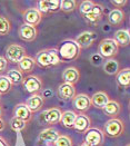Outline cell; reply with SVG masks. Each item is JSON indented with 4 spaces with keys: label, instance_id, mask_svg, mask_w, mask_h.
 <instances>
[{
    "label": "cell",
    "instance_id": "25",
    "mask_svg": "<svg viewBox=\"0 0 130 146\" xmlns=\"http://www.w3.org/2000/svg\"><path fill=\"white\" fill-rule=\"evenodd\" d=\"M120 47H127L130 42V34L128 29H119L115 33V36L112 38Z\"/></svg>",
    "mask_w": 130,
    "mask_h": 146
},
{
    "label": "cell",
    "instance_id": "44",
    "mask_svg": "<svg viewBox=\"0 0 130 146\" xmlns=\"http://www.w3.org/2000/svg\"><path fill=\"white\" fill-rule=\"evenodd\" d=\"M0 98H1V95H0Z\"/></svg>",
    "mask_w": 130,
    "mask_h": 146
},
{
    "label": "cell",
    "instance_id": "23",
    "mask_svg": "<svg viewBox=\"0 0 130 146\" xmlns=\"http://www.w3.org/2000/svg\"><path fill=\"white\" fill-rule=\"evenodd\" d=\"M102 110H104V113H105L106 116H109L111 118H117L118 115L120 114V111H121V105H120V103L117 102V100L110 99L108 102V104L104 107Z\"/></svg>",
    "mask_w": 130,
    "mask_h": 146
},
{
    "label": "cell",
    "instance_id": "4",
    "mask_svg": "<svg viewBox=\"0 0 130 146\" xmlns=\"http://www.w3.org/2000/svg\"><path fill=\"white\" fill-rule=\"evenodd\" d=\"M102 132L105 136L111 137V138H117L125 133V123L118 117L110 118L109 121L105 123Z\"/></svg>",
    "mask_w": 130,
    "mask_h": 146
},
{
    "label": "cell",
    "instance_id": "5",
    "mask_svg": "<svg viewBox=\"0 0 130 146\" xmlns=\"http://www.w3.org/2000/svg\"><path fill=\"white\" fill-rule=\"evenodd\" d=\"M21 85L24 87V92L34 95V94H39L44 87V82L40 76L38 75H28L24 77Z\"/></svg>",
    "mask_w": 130,
    "mask_h": 146
},
{
    "label": "cell",
    "instance_id": "9",
    "mask_svg": "<svg viewBox=\"0 0 130 146\" xmlns=\"http://www.w3.org/2000/svg\"><path fill=\"white\" fill-rule=\"evenodd\" d=\"M60 135H61V133L57 128L48 127L39 133L38 137H37V142L42 146H52V144L57 141V138Z\"/></svg>",
    "mask_w": 130,
    "mask_h": 146
},
{
    "label": "cell",
    "instance_id": "30",
    "mask_svg": "<svg viewBox=\"0 0 130 146\" xmlns=\"http://www.w3.org/2000/svg\"><path fill=\"white\" fill-rule=\"evenodd\" d=\"M11 21L8 17L0 16V36H7L11 31Z\"/></svg>",
    "mask_w": 130,
    "mask_h": 146
},
{
    "label": "cell",
    "instance_id": "19",
    "mask_svg": "<svg viewBox=\"0 0 130 146\" xmlns=\"http://www.w3.org/2000/svg\"><path fill=\"white\" fill-rule=\"evenodd\" d=\"M58 96L60 99L62 100H66V102H69L72 100L75 96L77 95L76 93V87L71 84H67V83H62L58 86Z\"/></svg>",
    "mask_w": 130,
    "mask_h": 146
},
{
    "label": "cell",
    "instance_id": "39",
    "mask_svg": "<svg viewBox=\"0 0 130 146\" xmlns=\"http://www.w3.org/2000/svg\"><path fill=\"white\" fill-rule=\"evenodd\" d=\"M0 146H10L9 142L5 137H2L1 135H0Z\"/></svg>",
    "mask_w": 130,
    "mask_h": 146
},
{
    "label": "cell",
    "instance_id": "33",
    "mask_svg": "<svg viewBox=\"0 0 130 146\" xmlns=\"http://www.w3.org/2000/svg\"><path fill=\"white\" fill-rule=\"evenodd\" d=\"M27 124L28 123L24 122L21 119H18L16 117H12L11 119L9 121V125H10V128H11L13 132H22L24 129H26L27 127Z\"/></svg>",
    "mask_w": 130,
    "mask_h": 146
},
{
    "label": "cell",
    "instance_id": "14",
    "mask_svg": "<svg viewBox=\"0 0 130 146\" xmlns=\"http://www.w3.org/2000/svg\"><path fill=\"white\" fill-rule=\"evenodd\" d=\"M96 38H97V34L95 31H89L86 30L80 33L78 36L75 38V41L79 45V47L81 49H88L89 47L92 46V44L95 42Z\"/></svg>",
    "mask_w": 130,
    "mask_h": 146
},
{
    "label": "cell",
    "instance_id": "41",
    "mask_svg": "<svg viewBox=\"0 0 130 146\" xmlns=\"http://www.w3.org/2000/svg\"><path fill=\"white\" fill-rule=\"evenodd\" d=\"M2 113H3V111H2V107L0 106V117H2Z\"/></svg>",
    "mask_w": 130,
    "mask_h": 146
},
{
    "label": "cell",
    "instance_id": "6",
    "mask_svg": "<svg viewBox=\"0 0 130 146\" xmlns=\"http://www.w3.org/2000/svg\"><path fill=\"white\" fill-rule=\"evenodd\" d=\"M24 56H27V50L24 46L18 45V44L9 45L6 49V54H5L6 60L10 64H15V65H17Z\"/></svg>",
    "mask_w": 130,
    "mask_h": 146
},
{
    "label": "cell",
    "instance_id": "24",
    "mask_svg": "<svg viewBox=\"0 0 130 146\" xmlns=\"http://www.w3.org/2000/svg\"><path fill=\"white\" fill-rule=\"evenodd\" d=\"M108 21L111 26L119 27L125 21V12L121 9H112L108 15Z\"/></svg>",
    "mask_w": 130,
    "mask_h": 146
},
{
    "label": "cell",
    "instance_id": "22",
    "mask_svg": "<svg viewBox=\"0 0 130 146\" xmlns=\"http://www.w3.org/2000/svg\"><path fill=\"white\" fill-rule=\"evenodd\" d=\"M17 67H18L17 69L22 74V75H24V74H30L36 67V62L34 57H31L29 55L24 56V58L17 64Z\"/></svg>",
    "mask_w": 130,
    "mask_h": 146
},
{
    "label": "cell",
    "instance_id": "35",
    "mask_svg": "<svg viewBox=\"0 0 130 146\" xmlns=\"http://www.w3.org/2000/svg\"><path fill=\"white\" fill-rule=\"evenodd\" d=\"M52 146H73V142H72L70 136L61 134L57 138V141L52 144Z\"/></svg>",
    "mask_w": 130,
    "mask_h": 146
},
{
    "label": "cell",
    "instance_id": "16",
    "mask_svg": "<svg viewBox=\"0 0 130 146\" xmlns=\"http://www.w3.org/2000/svg\"><path fill=\"white\" fill-rule=\"evenodd\" d=\"M76 132L83 134L86 133L88 129L91 128V119L88 115L86 114H77V117H76V121L73 124V127H72Z\"/></svg>",
    "mask_w": 130,
    "mask_h": 146
},
{
    "label": "cell",
    "instance_id": "15",
    "mask_svg": "<svg viewBox=\"0 0 130 146\" xmlns=\"http://www.w3.org/2000/svg\"><path fill=\"white\" fill-rule=\"evenodd\" d=\"M18 35H19V38L22 41L30 42V41H34L37 38L38 30H37L36 27H32V26H29V25L26 24H21L19 29H18Z\"/></svg>",
    "mask_w": 130,
    "mask_h": 146
},
{
    "label": "cell",
    "instance_id": "18",
    "mask_svg": "<svg viewBox=\"0 0 130 146\" xmlns=\"http://www.w3.org/2000/svg\"><path fill=\"white\" fill-rule=\"evenodd\" d=\"M61 78L63 83L75 86L80 80V72L76 67H67L66 69H63V72L61 74Z\"/></svg>",
    "mask_w": 130,
    "mask_h": 146
},
{
    "label": "cell",
    "instance_id": "31",
    "mask_svg": "<svg viewBox=\"0 0 130 146\" xmlns=\"http://www.w3.org/2000/svg\"><path fill=\"white\" fill-rule=\"evenodd\" d=\"M78 5L79 1L77 0H61L60 10H62L63 12H72L73 10H76Z\"/></svg>",
    "mask_w": 130,
    "mask_h": 146
},
{
    "label": "cell",
    "instance_id": "37",
    "mask_svg": "<svg viewBox=\"0 0 130 146\" xmlns=\"http://www.w3.org/2000/svg\"><path fill=\"white\" fill-rule=\"evenodd\" d=\"M110 2H111L112 6L116 7V9H121V8H123L126 5H128V1H127V0H112V1H110Z\"/></svg>",
    "mask_w": 130,
    "mask_h": 146
},
{
    "label": "cell",
    "instance_id": "12",
    "mask_svg": "<svg viewBox=\"0 0 130 146\" xmlns=\"http://www.w3.org/2000/svg\"><path fill=\"white\" fill-rule=\"evenodd\" d=\"M22 13V20H24V24L29 25V26H32L36 27L41 23L44 16L41 15V12L39 11L37 8H28L26 10L21 11Z\"/></svg>",
    "mask_w": 130,
    "mask_h": 146
},
{
    "label": "cell",
    "instance_id": "29",
    "mask_svg": "<svg viewBox=\"0 0 130 146\" xmlns=\"http://www.w3.org/2000/svg\"><path fill=\"white\" fill-rule=\"evenodd\" d=\"M6 77L10 80V83L12 84V86L20 85V84L22 83V79H24V75L20 73L18 69H16V68H12L10 70H8Z\"/></svg>",
    "mask_w": 130,
    "mask_h": 146
},
{
    "label": "cell",
    "instance_id": "32",
    "mask_svg": "<svg viewBox=\"0 0 130 146\" xmlns=\"http://www.w3.org/2000/svg\"><path fill=\"white\" fill-rule=\"evenodd\" d=\"M12 87L13 86L10 83V80L6 76L0 75V95H6V94L10 93Z\"/></svg>",
    "mask_w": 130,
    "mask_h": 146
},
{
    "label": "cell",
    "instance_id": "42",
    "mask_svg": "<svg viewBox=\"0 0 130 146\" xmlns=\"http://www.w3.org/2000/svg\"><path fill=\"white\" fill-rule=\"evenodd\" d=\"M79 146H88V145H87V144H84V143H82V144H80Z\"/></svg>",
    "mask_w": 130,
    "mask_h": 146
},
{
    "label": "cell",
    "instance_id": "11",
    "mask_svg": "<svg viewBox=\"0 0 130 146\" xmlns=\"http://www.w3.org/2000/svg\"><path fill=\"white\" fill-rule=\"evenodd\" d=\"M72 106L77 114H86L91 108V98L86 94H78L72 99Z\"/></svg>",
    "mask_w": 130,
    "mask_h": 146
},
{
    "label": "cell",
    "instance_id": "38",
    "mask_svg": "<svg viewBox=\"0 0 130 146\" xmlns=\"http://www.w3.org/2000/svg\"><path fill=\"white\" fill-rule=\"evenodd\" d=\"M8 64H9V62L6 60V58H5L3 56H0V75L7 70Z\"/></svg>",
    "mask_w": 130,
    "mask_h": 146
},
{
    "label": "cell",
    "instance_id": "40",
    "mask_svg": "<svg viewBox=\"0 0 130 146\" xmlns=\"http://www.w3.org/2000/svg\"><path fill=\"white\" fill-rule=\"evenodd\" d=\"M5 127H6V123L2 119V117H0V132H2L5 129Z\"/></svg>",
    "mask_w": 130,
    "mask_h": 146
},
{
    "label": "cell",
    "instance_id": "7",
    "mask_svg": "<svg viewBox=\"0 0 130 146\" xmlns=\"http://www.w3.org/2000/svg\"><path fill=\"white\" fill-rule=\"evenodd\" d=\"M61 114L62 111L58 107H50L48 110H44V113H41L39 119L41 125H46V126H50L53 127L55 125L59 124L60 118H61Z\"/></svg>",
    "mask_w": 130,
    "mask_h": 146
},
{
    "label": "cell",
    "instance_id": "20",
    "mask_svg": "<svg viewBox=\"0 0 130 146\" xmlns=\"http://www.w3.org/2000/svg\"><path fill=\"white\" fill-rule=\"evenodd\" d=\"M32 113L29 110V108L26 106L24 103H19L13 108V117L21 119L26 123H29L32 119Z\"/></svg>",
    "mask_w": 130,
    "mask_h": 146
},
{
    "label": "cell",
    "instance_id": "43",
    "mask_svg": "<svg viewBox=\"0 0 130 146\" xmlns=\"http://www.w3.org/2000/svg\"><path fill=\"white\" fill-rule=\"evenodd\" d=\"M126 146H130V145H129V144H127V145H126Z\"/></svg>",
    "mask_w": 130,
    "mask_h": 146
},
{
    "label": "cell",
    "instance_id": "27",
    "mask_svg": "<svg viewBox=\"0 0 130 146\" xmlns=\"http://www.w3.org/2000/svg\"><path fill=\"white\" fill-rule=\"evenodd\" d=\"M116 82L122 88H129L130 86V69L123 68L116 75Z\"/></svg>",
    "mask_w": 130,
    "mask_h": 146
},
{
    "label": "cell",
    "instance_id": "21",
    "mask_svg": "<svg viewBox=\"0 0 130 146\" xmlns=\"http://www.w3.org/2000/svg\"><path fill=\"white\" fill-rule=\"evenodd\" d=\"M90 98H91V105L96 108H98V110H104V107L110 100L109 95L106 92H102V90H99V92L95 93L92 95V97Z\"/></svg>",
    "mask_w": 130,
    "mask_h": 146
},
{
    "label": "cell",
    "instance_id": "26",
    "mask_svg": "<svg viewBox=\"0 0 130 146\" xmlns=\"http://www.w3.org/2000/svg\"><path fill=\"white\" fill-rule=\"evenodd\" d=\"M76 117H77V113L76 111H73V110H66V111H62L59 123L63 127H66V128H72L73 124H75V121H76Z\"/></svg>",
    "mask_w": 130,
    "mask_h": 146
},
{
    "label": "cell",
    "instance_id": "13",
    "mask_svg": "<svg viewBox=\"0 0 130 146\" xmlns=\"http://www.w3.org/2000/svg\"><path fill=\"white\" fill-rule=\"evenodd\" d=\"M61 0H40L37 2V9L42 16L55 13L60 10Z\"/></svg>",
    "mask_w": 130,
    "mask_h": 146
},
{
    "label": "cell",
    "instance_id": "28",
    "mask_svg": "<svg viewBox=\"0 0 130 146\" xmlns=\"http://www.w3.org/2000/svg\"><path fill=\"white\" fill-rule=\"evenodd\" d=\"M102 68H104V72L107 75H110V76H116L118 72L120 70V64L118 60H116L115 58L112 59H107L104 65H102Z\"/></svg>",
    "mask_w": 130,
    "mask_h": 146
},
{
    "label": "cell",
    "instance_id": "17",
    "mask_svg": "<svg viewBox=\"0 0 130 146\" xmlns=\"http://www.w3.org/2000/svg\"><path fill=\"white\" fill-rule=\"evenodd\" d=\"M24 104L32 114H35L42 110L45 105V97L41 94H34L26 100Z\"/></svg>",
    "mask_w": 130,
    "mask_h": 146
},
{
    "label": "cell",
    "instance_id": "2",
    "mask_svg": "<svg viewBox=\"0 0 130 146\" xmlns=\"http://www.w3.org/2000/svg\"><path fill=\"white\" fill-rule=\"evenodd\" d=\"M57 50L61 62L77 60L81 55V48L75 41V39L65 40L59 47H57Z\"/></svg>",
    "mask_w": 130,
    "mask_h": 146
},
{
    "label": "cell",
    "instance_id": "34",
    "mask_svg": "<svg viewBox=\"0 0 130 146\" xmlns=\"http://www.w3.org/2000/svg\"><path fill=\"white\" fill-rule=\"evenodd\" d=\"M95 5H96V2L92 1V0H84V1H81V2L79 3V12H80V15L83 16V15L89 13V12L92 10V8H94Z\"/></svg>",
    "mask_w": 130,
    "mask_h": 146
},
{
    "label": "cell",
    "instance_id": "3",
    "mask_svg": "<svg viewBox=\"0 0 130 146\" xmlns=\"http://www.w3.org/2000/svg\"><path fill=\"white\" fill-rule=\"evenodd\" d=\"M119 52L118 44L112 38H105L98 45V54L104 59H112Z\"/></svg>",
    "mask_w": 130,
    "mask_h": 146
},
{
    "label": "cell",
    "instance_id": "8",
    "mask_svg": "<svg viewBox=\"0 0 130 146\" xmlns=\"http://www.w3.org/2000/svg\"><path fill=\"white\" fill-rule=\"evenodd\" d=\"M84 144L88 146H101L105 142V134L102 129L98 127H91L84 133Z\"/></svg>",
    "mask_w": 130,
    "mask_h": 146
},
{
    "label": "cell",
    "instance_id": "36",
    "mask_svg": "<svg viewBox=\"0 0 130 146\" xmlns=\"http://www.w3.org/2000/svg\"><path fill=\"white\" fill-rule=\"evenodd\" d=\"M89 60H90V64L92 65V66H96V67H98V66H101V65H104V62H105V59L97 52V54H92L91 56H90V58H89Z\"/></svg>",
    "mask_w": 130,
    "mask_h": 146
},
{
    "label": "cell",
    "instance_id": "10",
    "mask_svg": "<svg viewBox=\"0 0 130 146\" xmlns=\"http://www.w3.org/2000/svg\"><path fill=\"white\" fill-rule=\"evenodd\" d=\"M104 15H105V7L100 3H97L94 6L92 10L87 13V15H83L81 16L83 18V20L89 25V26H92V27H97L99 23L104 18Z\"/></svg>",
    "mask_w": 130,
    "mask_h": 146
},
{
    "label": "cell",
    "instance_id": "1",
    "mask_svg": "<svg viewBox=\"0 0 130 146\" xmlns=\"http://www.w3.org/2000/svg\"><path fill=\"white\" fill-rule=\"evenodd\" d=\"M34 59H35L36 66H39L40 68H51L61 62L58 56L57 47L39 50L36 54V57Z\"/></svg>",
    "mask_w": 130,
    "mask_h": 146
}]
</instances>
